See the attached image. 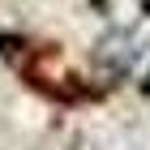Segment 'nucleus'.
I'll list each match as a JSON object with an SVG mask.
<instances>
[{
    "mask_svg": "<svg viewBox=\"0 0 150 150\" xmlns=\"http://www.w3.org/2000/svg\"><path fill=\"white\" fill-rule=\"evenodd\" d=\"M22 47H30L22 35H0V56H17Z\"/></svg>",
    "mask_w": 150,
    "mask_h": 150,
    "instance_id": "obj_2",
    "label": "nucleus"
},
{
    "mask_svg": "<svg viewBox=\"0 0 150 150\" xmlns=\"http://www.w3.org/2000/svg\"><path fill=\"white\" fill-rule=\"evenodd\" d=\"M133 39L125 35V30H112L107 39H99L94 43V64H103L112 77H125L129 69H133V60H137V47H129Z\"/></svg>",
    "mask_w": 150,
    "mask_h": 150,
    "instance_id": "obj_1",
    "label": "nucleus"
}]
</instances>
